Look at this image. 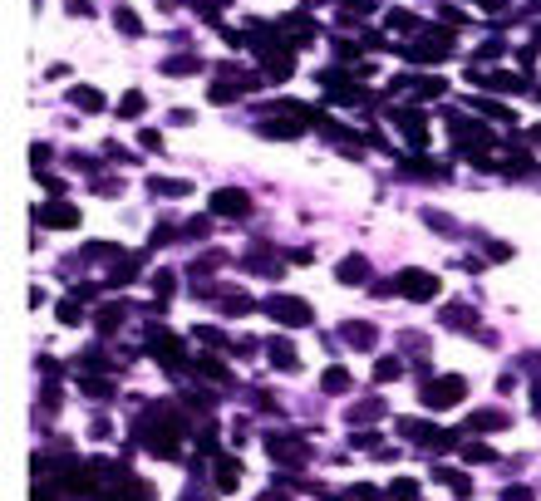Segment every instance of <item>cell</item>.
<instances>
[{
    "label": "cell",
    "instance_id": "1",
    "mask_svg": "<svg viewBox=\"0 0 541 501\" xmlns=\"http://www.w3.org/2000/svg\"><path fill=\"white\" fill-rule=\"evenodd\" d=\"M463 394H467L463 379H438V384L424 389V403H429V408H448V403H463Z\"/></svg>",
    "mask_w": 541,
    "mask_h": 501
},
{
    "label": "cell",
    "instance_id": "2",
    "mask_svg": "<svg viewBox=\"0 0 541 501\" xmlns=\"http://www.w3.org/2000/svg\"><path fill=\"white\" fill-rule=\"evenodd\" d=\"M433 290H438V281L429 271H404L399 276V295H409V300H433Z\"/></svg>",
    "mask_w": 541,
    "mask_h": 501
},
{
    "label": "cell",
    "instance_id": "3",
    "mask_svg": "<svg viewBox=\"0 0 541 501\" xmlns=\"http://www.w3.org/2000/svg\"><path fill=\"white\" fill-rule=\"evenodd\" d=\"M212 211H221V216H246V211H251V197H246L241 187L212 192Z\"/></svg>",
    "mask_w": 541,
    "mask_h": 501
},
{
    "label": "cell",
    "instance_id": "4",
    "mask_svg": "<svg viewBox=\"0 0 541 501\" xmlns=\"http://www.w3.org/2000/svg\"><path fill=\"white\" fill-rule=\"evenodd\" d=\"M271 314H276L281 324H306V319H310V305H306V300H286V295H276V300H271Z\"/></svg>",
    "mask_w": 541,
    "mask_h": 501
},
{
    "label": "cell",
    "instance_id": "5",
    "mask_svg": "<svg viewBox=\"0 0 541 501\" xmlns=\"http://www.w3.org/2000/svg\"><path fill=\"white\" fill-rule=\"evenodd\" d=\"M153 354H158L168 369H182V344H178V339H168V334H153Z\"/></svg>",
    "mask_w": 541,
    "mask_h": 501
},
{
    "label": "cell",
    "instance_id": "6",
    "mask_svg": "<svg viewBox=\"0 0 541 501\" xmlns=\"http://www.w3.org/2000/svg\"><path fill=\"white\" fill-rule=\"evenodd\" d=\"M40 221H45V226H79V211L59 201V206H45V211H40Z\"/></svg>",
    "mask_w": 541,
    "mask_h": 501
},
{
    "label": "cell",
    "instance_id": "7",
    "mask_svg": "<svg viewBox=\"0 0 541 501\" xmlns=\"http://www.w3.org/2000/svg\"><path fill=\"white\" fill-rule=\"evenodd\" d=\"M344 344H354V349H374V324L349 319V324H344Z\"/></svg>",
    "mask_w": 541,
    "mask_h": 501
},
{
    "label": "cell",
    "instance_id": "8",
    "mask_svg": "<svg viewBox=\"0 0 541 501\" xmlns=\"http://www.w3.org/2000/svg\"><path fill=\"white\" fill-rule=\"evenodd\" d=\"M271 364H276V369H286V374H296V369H301V359H296V349H291L286 339H276V344H271Z\"/></svg>",
    "mask_w": 541,
    "mask_h": 501
},
{
    "label": "cell",
    "instance_id": "9",
    "mask_svg": "<svg viewBox=\"0 0 541 501\" xmlns=\"http://www.w3.org/2000/svg\"><path fill=\"white\" fill-rule=\"evenodd\" d=\"M271 457H276V462H306L301 442H291V437H271Z\"/></svg>",
    "mask_w": 541,
    "mask_h": 501
},
{
    "label": "cell",
    "instance_id": "10",
    "mask_svg": "<svg viewBox=\"0 0 541 501\" xmlns=\"http://www.w3.org/2000/svg\"><path fill=\"white\" fill-rule=\"evenodd\" d=\"M236 477H241V467H236L231 457H221V462H216V482H221V492H236Z\"/></svg>",
    "mask_w": 541,
    "mask_h": 501
},
{
    "label": "cell",
    "instance_id": "11",
    "mask_svg": "<svg viewBox=\"0 0 541 501\" xmlns=\"http://www.w3.org/2000/svg\"><path fill=\"white\" fill-rule=\"evenodd\" d=\"M389 501H419V482H409V477H399V482L389 487Z\"/></svg>",
    "mask_w": 541,
    "mask_h": 501
},
{
    "label": "cell",
    "instance_id": "12",
    "mask_svg": "<svg viewBox=\"0 0 541 501\" xmlns=\"http://www.w3.org/2000/svg\"><path fill=\"white\" fill-rule=\"evenodd\" d=\"M369 276V266H364V256H349L344 266H339V281H364Z\"/></svg>",
    "mask_w": 541,
    "mask_h": 501
},
{
    "label": "cell",
    "instance_id": "13",
    "mask_svg": "<svg viewBox=\"0 0 541 501\" xmlns=\"http://www.w3.org/2000/svg\"><path fill=\"white\" fill-rule=\"evenodd\" d=\"M433 477H438V482H443V487H453V492H458V497H467V477H463V472H448V467H438V472H433Z\"/></svg>",
    "mask_w": 541,
    "mask_h": 501
},
{
    "label": "cell",
    "instance_id": "14",
    "mask_svg": "<svg viewBox=\"0 0 541 501\" xmlns=\"http://www.w3.org/2000/svg\"><path fill=\"white\" fill-rule=\"evenodd\" d=\"M74 103H79V108H94V113H99V108H104V94H99V89H84V84H79V89H74Z\"/></svg>",
    "mask_w": 541,
    "mask_h": 501
},
{
    "label": "cell",
    "instance_id": "15",
    "mask_svg": "<svg viewBox=\"0 0 541 501\" xmlns=\"http://www.w3.org/2000/svg\"><path fill=\"white\" fill-rule=\"evenodd\" d=\"M138 271H143V261H138V256H123V261L113 266V281H128V276H138Z\"/></svg>",
    "mask_w": 541,
    "mask_h": 501
},
{
    "label": "cell",
    "instance_id": "16",
    "mask_svg": "<svg viewBox=\"0 0 541 501\" xmlns=\"http://www.w3.org/2000/svg\"><path fill=\"white\" fill-rule=\"evenodd\" d=\"M344 389H349V374L344 369H330L325 374V394H344Z\"/></svg>",
    "mask_w": 541,
    "mask_h": 501
},
{
    "label": "cell",
    "instance_id": "17",
    "mask_svg": "<svg viewBox=\"0 0 541 501\" xmlns=\"http://www.w3.org/2000/svg\"><path fill=\"white\" fill-rule=\"evenodd\" d=\"M118 30H123V35H143V20H138L133 10H118Z\"/></svg>",
    "mask_w": 541,
    "mask_h": 501
},
{
    "label": "cell",
    "instance_id": "18",
    "mask_svg": "<svg viewBox=\"0 0 541 501\" xmlns=\"http://www.w3.org/2000/svg\"><path fill=\"white\" fill-rule=\"evenodd\" d=\"M192 69H202L197 59H163V74H192Z\"/></svg>",
    "mask_w": 541,
    "mask_h": 501
},
{
    "label": "cell",
    "instance_id": "19",
    "mask_svg": "<svg viewBox=\"0 0 541 501\" xmlns=\"http://www.w3.org/2000/svg\"><path fill=\"white\" fill-rule=\"evenodd\" d=\"M143 108H148V103H143V94H128V99L118 103V113H123V118H138Z\"/></svg>",
    "mask_w": 541,
    "mask_h": 501
},
{
    "label": "cell",
    "instance_id": "20",
    "mask_svg": "<svg viewBox=\"0 0 541 501\" xmlns=\"http://www.w3.org/2000/svg\"><path fill=\"white\" fill-rule=\"evenodd\" d=\"M487 84H492V89H527V79H517V74H492Z\"/></svg>",
    "mask_w": 541,
    "mask_h": 501
},
{
    "label": "cell",
    "instance_id": "21",
    "mask_svg": "<svg viewBox=\"0 0 541 501\" xmlns=\"http://www.w3.org/2000/svg\"><path fill=\"white\" fill-rule=\"evenodd\" d=\"M374 374L389 384V379H399V374H404V364H399V359H379V369H374Z\"/></svg>",
    "mask_w": 541,
    "mask_h": 501
},
{
    "label": "cell",
    "instance_id": "22",
    "mask_svg": "<svg viewBox=\"0 0 541 501\" xmlns=\"http://www.w3.org/2000/svg\"><path fill=\"white\" fill-rule=\"evenodd\" d=\"M261 133H266V138H296V123H266Z\"/></svg>",
    "mask_w": 541,
    "mask_h": 501
},
{
    "label": "cell",
    "instance_id": "23",
    "mask_svg": "<svg viewBox=\"0 0 541 501\" xmlns=\"http://www.w3.org/2000/svg\"><path fill=\"white\" fill-rule=\"evenodd\" d=\"M389 25H394V30H414V25H419V20H414V15H409V10H394V15H389Z\"/></svg>",
    "mask_w": 541,
    "mask_h": 501
},
{
    "label": "cell",
    "instance_id": "24",
    "mask_svg": "<svg viewBox=\"0 0 541 501\" xmlns=\"http://www.w3.org/2000/svg\"><path fill=\"white\" fill-rule=\"evenodd\" d=\"M463 457H467V462H492V447H482V442H472V447H467Z\"/></svg>",
    "mask_w": 541,
    "mask_h": 501
},
{
    "label": "cell",
    "instance_id": "25",
    "mask_svg": "<svg viewBox=\"0 0 541 501\" xmlns=\"http://www.w3.org/2000/svg\"><path fill=\"white\" fill-rule=\"evenodd\" d=\"M502 501H532V492H522V487H512V492H502Z\"/></svg>",
    "mask_w": 541,
    "mask_h": 501
},
{
    "label": "cell",
    "instance_id": "26",
    "mask_svg": "<svg viewBox=\"0 0 541 501\" xmlns=\"http://www.w3.org/2000/svg\"><path fill=\"white\" fill-rule=\"evenodd\" d=\"M532 143H541V123H537V128H532Z\"/></svg>",
    "mask_w": 541,
    "mask_h": 501
},
{
    "label": "cell",
    "instance_id": "27",
    "mask_svg": "<svg viewBox=\"0 0 541 501\" xmlns=\"http://www.w3.org/2000/svg\"><path fill=\"white\" fill-rule=\"evenodd\" d=\"M537 413H541V389H537Z\"/></svg>",
    "mask_w": 541,
    "mask_h": 501
},
{
    "label": "cell",
    "instance_id": "28",
    "mask_svg": "<svg viewBox=\"0 0 541 501\" xmlns=\"http://www.w3.org/2000/svg\"><path fill=\"white\" fill-rule=\"evenodd\" d=\"M537 99H541V94H537Z\"/></svg>",
    "mask_w": 541,
    "mask_h": 501
}]
</instances>
